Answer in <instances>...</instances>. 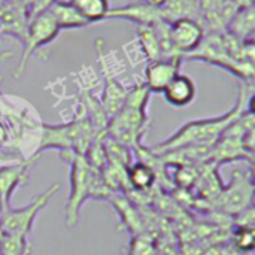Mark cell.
I'll return each mask as SVG.
<instances>
[{
	"instance_id": "obj_1",
	"label": "cell",
	"mask_w": 255,
	"mask_h": 255,
	"mask_svg": "<svg viewBox=\"0 0 255 255\" xmlns=\"http://www.w3.org/2000/svg\"><path fill=\"white\" fill-rule=\"evenodd\" d=\"M250 108H253V84H244L236 105L230 111L218 117L200 118L184 124L166 140L154 145L151 152L160 157L182 148H212L224 131Z\"/></svg>"
},
{
	"instance_id": "obj_2",
	"label": "cell",
	"mask_w": 255,
	"mask_h": 255,
	"mask_svg": "<svg viewBox=\"0 0 255 255\" xmlns=\"http://www.w3.org/2000/svg\"><path fill=\"white\" fill-rule=\"evenodd\" d=\"M182 60H197L218 66L245 84L254 81V40H239L227 31L205 33L200 45Z\"/></svg>"
},
{
	"instance_id": "obj_3",
	"label": "cell",
	"mask_w": 255,
	"mask_h": 255,
	"mask_svg": "<svg viewBox=\"0 0 255 255\" xmlns=\"http://www.w3.org/2000/svg\"><path fill=\"white\" fill-rule=\"evenodd\" d=\"M63 161L70 164V193L66 205L64 221L69 229L79 221V214L88 199H106L109 188L103 181L100 170L94 169L85 155L76 152L60 154Z\"/></svg>"
},
{
	"instance_id": "obj_4",
	"label": "cell",
	"mask_w": 255,
	"mask_h": 255,
	"mask_svg": "<svg viewBox=\"0 0 255 255\" xmlns=\"http://www.w3.org/2000/svg\"><path fill=\"white\" fill-rule=\"evenodd\" d=\"M40 140L39 146L33 154L31 161L34 158L48 151L57 149L60 154L63 152H76L85 155L93 142L100 136V131L93 124L88 115L78 117L64 124H40ZM106 133V131H105Z\"/></svg>"
},
{
	"instance_id": "obj_5",
	"label": "cell",
	"mask_w": 255,
	"mask_h": 255,
	"mask_svg": "<svg viewBox=\"0 0 255 255\" xmlns=\"http://www.w3.org/2000/svg\"><path fill=\"white\" fill-rule=\"evenodd\" d=\"M151 91L140 82L127 90V96L121 111L108 121L106 134L121 145H139V139L143 134L148 124L146 108L151 99Z\"/></svg>"
},
{
	"instance_id": "obj_6",
	"label": "cell",
	"mask_w": 255,
	"mask_h": 255,
	"mask_svg": "<svg viewBox=\"0 0 255 255\" xmlns=\"http://www.w3.org/2000/svg\"><path fill=\"white\" fill-rule=\"evenodd\" d=\"M60 190V184L55 182L51 187H48L43 193L37 194L28 205L21 208H6L3 214L0 215V227L3 230V235L10 236H19V238H28L33 227L36 217L45 209L51 197Z\"/></svg>"
},
{
	"instance_id": "obj_7",
	"label": "cell",
	"mask_w": 255,
	"mask_h": 255,
	"mask_svg": "<svg viewBox=\"0 0 255 255\" xmlns=\"http://www.w3.org/2000/svg\"><path fill=\"white\" fill-rule=\"evenodd\" d=\"M58 33H60V27L57 25L55 19L48 10L39 12L30 18L28 25H27V33L22 42V54H21V60H19L15 78H18L24 72L30 55L36 52L39 48L46 46L48 43L55 40Z\"/></svg>"
},
{
	"instance_id": "obj_8",
	"label": "cell",
	"mask_w": 255,
	"mask_h": 255,
	"mask_svg": "<svg viewBox=\"0 0 255 255\" xmlns=\"http://www.w3.org/2000/svg\"><path fill=\"white\" fill-rule=\"evenodd\" d=\"M169 34L175 51L184 58L200 45L205 36V28L199 19L184 16L170 21Z\"/></svg>"
},
{
	"instance_id": "obj_9",
	"label": "cell",
	"mask_w": 255,
	"mask_h": 255,
	"mask_svg": "<svg viewBox=\"0 0 255 255\" xmlns=\"http://www.w3.org/2000/svg\"><path fill=\"white\" fill-rule=\"evenodd\" d=\"M253 181L247 175L236 172L230 185L220 194L218 203L221 209L229 214H242L253 208Z\"/></svg>"
},
{
	"instance_id": "obj_10",
	"label": "cell",
	"mask_w": 255,
	"mask_h": 255,
	"mask_svg": "<svg viewBox=\"0 0 255 255\" xmlns=\"http://www.w3.org/2000/svg\"><path fill=\"white\" fill-rule=\"evenodd\" d=\"M182 58H158L154 61H148L145 67V81L143 84L148 87L151 93H163V90L170 84V81L181 73Z\"/></svg>"
},
{
	"instance_id": "obj_11",
	"label": "cell",
	"mask_w": 255,
	"mask_h": 255,
	"mask_svg": "<svg viewBox=\"0 0 255 255\" xmlns=\"http://www.w3.org/2000/svg\"><path fill=\"white\" fill-rule=\"evenodd\" d=\"M106 19H127L137 25H154L158 21H167L161 7H152L142 1L111 7Z\"/></svg>"
},
{
	"instance_id": "obj_12",
	"label": "cell",
	"mask_w": 255,
	"mask_h": 255,
	"mask_svg": "<svg viewBox=\"0 0 255 255\" xmlns=\"http://www.w3.org/2000/svg\"><path fill=\"white\" fill-rule=\"evenodd\" d=\"M30 164L31 161L21 160V161H12L0 166V196L6 208L10 206V200L13 194L28 182Z\"/></svg>"
},
{
	"instance_id": "obj_13",
	"label": "cell",
	"mask_w": 255,
	"mask_h": 255,
	"mask_svg": "<svg viewBox=\"0 0 255 255\" xmlns=\"http://www.w3.org/2000/svg\"><path fill=\"white\" fill-rule=\"evenodd\" d=\"M163 96L173 108H187L196 100L197 85L188 75L178 73L163 90Z\"/></svg>"
},
{
	"instance_id": "obj_14",
	"label": "cell",
	"mask_w": 255,
	"mask_h": 255,
	"mask_svg": "<svg viewBox=\"0 0 255 255\" xmlns=\"http://www.w3.org/2000/svg\"><path fill=\"white\" fill-rule=\"evenodd\" d=\"M102 63H103V67H105L106 84H105L103 97L100 100V108H102L105 117L109 121V120H112L121 111V108L124 105V100H126V96H127V90L112 75H109L108 67H106L103 60H102Z\"/></svg>"
},
{
	"instance_id": "obj_15",
	"label": "cell",
	"mask_w": 255,
	"mask_h": 255,
	"mask_svg": "<svg viewBox=\"0 0 255 255\" xmlns=\"http://www.w3.org/2000/svg\"><path fill=\"white\" fill-rule=\"evenodd\" d=\"M226 31L239 40H254L255 12L254 4L239 6L230 18Z\"/></svg>"
},
{
	"instance_id": "obj_16",
	"label": "cell",
	"mask_w": 255,
	"mask_h": 255,
	"mask_svg": "<svg viewBox=\"0 0 255 255\" xmlns=\"http://www.w3.org/2000/svg\"><path fill=\"white\" fill-rule=\"evenodd\" d=\"M48 12L52 15V18L55 19L60 30H63V28H81V27L90 25V22L66 0L54 1L49 6Z\"/></svg>"
},
{
	"instance_id": "obj_17",
	"label": "cell",
	"mask_w": 255,
	"mask_h": 255,
	"mask_svg": "<svg viewBox=\"0 0 255 255\" xmlns=\"http://www.w3.org/2000/svg\"><path fill=\"white\" fill-rule=\"evenodd\" d=\"M90 24L106 19L111 9L109 0H67Z\"/></svg>"
},
{
	"instance_id": "obj_18",
	"label": "cell",
	"mask_w": 255,
	"mask_h": 255,
	"mask_svg": "<svg viewBox=\"0 0 255 255\" xmlns=\"http://www.w3.org/2000/svg\"><path fill=\"white\" fill-rule=\"evenodd\" d=\"M127 182L136 190H148L155 182V172L148 163L137 161L127 170Z\"/></svg>"
},
{
	"instance_id": "obj_19",
	"label": "cell",
	"mask_w": 255,
	"mask_h": 255,
	"mask_svg": "<svg viewBox=\"0 0 255 255\" xmlns=\"http://www.w3.org/2000/svg\"><path fill=\"white\" fill-rule=\"evenodd\" d=\"M137 40L148 61L163 58L157 33L151 25H137Z\"/></svg>"
},
{
	"instance_id": "obj_20",
	"label": "cell",
	"mask_w": 255,
	"mask_h": 255,
	"mask_svg": "<svg viewBox=\"0 0 255 255\" xmlns=\"http://www.w3.org/2000/svg\"><path fill=\"white\" fill-rule=\"evenodd\" d=\"M21 128V118H12L0 109V149L9 146L12 139L16 142V134H22Z\"/></svg>"
},
{
	"instance_id": "obj_21",
	"label": "cell",
	"mask_w": 255,
	"mask_h": 255,
	"mask_svg": "<svg viewBox=\"0 0 255 255\" xmlns=\"http://www.w3.org/2000/svg\"><path fill=\"white\" fill-rule=\"evenodd\" d=\"M0 255H27V239L3 235L0 241Z\"/></svg>"
},
{
	"instance_id": "obj_22",
	"label": "cell",
	"mask_w": 255,
	"mask_h": 255,
	"mask_svg": "<svg viewBox=\"0 0 255 255\" xmlns=\"http://www.w3.org/2000/svg\"><path fill=\"white\" fill-rule=\"evenodd\" d=\"M235 245L242 251H253L254 248V230L253 226H239L233 235Z\"/></svg>"
},
{
	"instance_id": "obj_23",
	"label": "cell",
	"mask_w": 255,
	"mask_h": 255,
	"mask_svg": "<svg viewBox=\"0 0 255 255\" xmlns=\"http://www.w3.org/2000/svg\"><path fill=\"white\" fill-rule=\"evenodd\" d=\"M57 1V0H28V4H27V10H28V15L30 18L39 12H43V10H48L49 6Z\"/></svg>"
},
{
	"instance_id": "obj_24",
	"label": "cell",
	"mask_w": 255,
	"mask_h": 255,
	"mask_svg": "<svg viewBox=\"0 0 255 255\" xmlns=\"http://www.w3.org/2000/svg\"><path fill=\"white\" fill-rule=\"evenodd\" d=\"M139 1H142L148 6H152V7H161L166 3V0H139Z\"/></svg>"
},
{
	"instance_id": "obj_25",
	"label": "cell",
	"mask_w": 255,
	"mask_h": 255,
	"mask_svg": "<svg viewBox=\"0 0 255 255\" xmlns=\"http://www.w3.org/2000/svg\"><path fill=\"white\" fill-rule=\"evenodd\" d=\"M12 55V52H0V61H3V60H6L7 57H10Z\"/></svg>"
},
{
	"instance_id": "obj_26",
	"label": "cell",
	"mask_w": 255,
	"mask_h": 255,
	"mask_svg": "<svg viewBox=\"0 0 255 255\" xmlns=\"http://www.w3.org/2000/svg\"><path fill=\"white\" fill-rule=\"evenodd\" d=\"M4 209H6V205H4V202H3V199H1V196H0V215L3 214Z\"/></svg>"
},
{
	"instance_id": "obj_27",
	"label": "cell",
	"mask_w": 255,
	"mask_h": 255,
	"mask_svg": "<svg viewBox=\"0 0 255 255\" xmlns=\"http://www.w3.org/2000/svg\"><path fill=\"white\" fill-rule=\"evenodd\" d=\"M1 238H3V230H1V227H0V241H1Z\"/></svg>"
},
{
	"instance_id": "obj_28",
	"label": "cell",
	"mask_w": 255,
	"mask_h": 255,
	"mask_svg": "<svg viewBox=\"0 0 255 255\" xmlns=\"http://www.w3.org/2000/svg\"><path fill=\"white\" fill-rule=\"evenodd\" d=\"M0 34H1V24H0Z\"/></svg>"
},
{
	"instance_id": "obj_29",
	"label": "cell",
	"mask_w": 255,
	"mask_h": 255,
	"mask_svg": "<svg viewBox=\"0 0 255 255\" xmlns=\"http://www.w3.org/2000/svg\"><path fill=\"white\" fill-rule=\"evenodd\" d=\"M0 94H1V93H0Z\"/></svg>"
}]
</instances>
